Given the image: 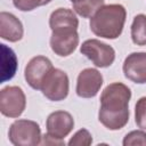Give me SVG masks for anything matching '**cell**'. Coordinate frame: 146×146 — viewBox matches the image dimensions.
Wrapping results in <instances>:
<instances>
[{
	"label": "cell",
	"mask_w": 146,
	"mask_h": 146,
	"mask_svg": "<svg viewBox=\"0 0 146 146\" xmlns=\"http://www.w3.org/2000/svg\"><path fill=\"white\" fill-rule=\"evenodd\" d=\"M125 17L127 11L122 5H107L103 6L95 13L90 18L89 26L91 32L97 36L116 39L123 31Z\"/></svg>",
	"instance_id": "7a4b0ae2"
},
{
	"label": "cell",
	"mask_w": 146,
	"mask_h": 146,
	"mask_svg": "<svg viewBox=\"0 0 146 146\" xmlns=\"http://www.w3.org/2000/svg\"><path fill=\"white\" fill-rule=\"evenodd\" d=\"M103 86V75L96 68L82 70L76 80V95L81 98L95 97Z\"/></svg>",
	"instance_id": "30bf717a"
},
{
	"label": "cell",
	"mask_w": 146,
	"mask_h": 146,
	"mask_svg": "<svg viewBox=\"0 0 146 146\" xmlns=\"http://www.w3.org/2000/svg\"><path fill=\"white\" fill-rule=\"evenodd\" d=\"M91 143H92V136H91V133L87 129H83L82 128V129L78 130L73 135V137L68 141V145L70 146H81V145L88 146V145H91Z\"/></svg>",
	"instance_id": "ac0fdd59"
},
{
	"label": "cell",
	"mask_w": 146,
	"mask_h": 146,
	"mask_svg": "<svg viewBox=\"0 0 146 146\" xmlns=\"http://www.w3.org/2000/svg\"><path fill=\"white\" fill-rule=\"evenodd\" d=\"M131 40L137 46H146V15L138 14L131 24Z\"/></svg>",
	"instance_id": "9a60e30c"
},
{
	"label": "cell",
	"mask_w": 146,
	"mask_h": 146,
	"mask_svg": "<svg viewBox=\"0 0 146 146\" xmlns=\"http://www.w3.org/2000/svg\"><path fill=\"white\" fill-rule=\"evenodd\" d=\"M49 26L52 30L57 29H76L79 19L75 13L68 8H58L54 10L49 17Z\"/></svg>",
	"instance_id": "4fadbf2b"
},
{
	"label": "cell",
	"mask_w": 146,
	"mask_h": 146,
	"mask_svg": "<svg viewBox=\"0 0 146 146\" xmlns=\"http://www.w3.org/2000/svg\"><path fill=\"white\" fill-rule=\"evenodd\" d=\"M131 90L121 82L108 84L100 95L99 122L110 130H120L129 121V102Z\"/></svg>",
	"instance_id": "6da1fadb"
},
{
	"label": "cell",
	"mask_w": 146,
	"mask_h": 146,
	"mask_svg": "<svg viewBox=\"0 0 146 146\" xmlns=\"http://www.w3.org/2000/svg\"><path fill=\"white\" fill-rule=\"evenodd\" d=\"M73 5L74 11L83 18H89L104 6L105 0H70Z\"/></svg>",
	"instance_id": "5bb4252c"
},
{
	"label": "cell",
	"mask_w": 146,
	"mask_h": 146,
	"mask_svg": "<svg viewBox=\"0 0 146 146\" xmlns=\"http://www.w3.org/2000/svg\"><path fill=\"white\" fill-rule=\"evenodd\" d=\"M135 122L138 128L146 130V97L137 100L135 106Z\"/></svg>",
	"instance_id": "2e32d148"
},
{
	"label": "cell",
	"mask_w": 146,
	"mask_h": 146,
	"mask_svg": "<svg viewBox=\"0 0 146 146\" xmlns=\"http://www.w3.org/2000/svg\"><path fill=\"white\" fill-rule=\"evenodd\" d=\"M52 0H13L14 6L21 11H31L40 6L48 5Z\"/></svg>",
	"instance_id": "d6986e66"
},
{
	"label": "cell",
	"mask_w": 146,
	"mask_h": 146,
	"mask_svg": "<svg viewBox=\"0 0 146 146\" xmlns=\"http://www.w3.org/2000/svg\"><path fill=\"white\" fill-rule=\"evenodd\" d=\"M24 29L22 22L13 14L0 13V36L9 42H17L23 38Z\"/></svg>",
	"instance_id": "7c38bea8"
},
{
	"label": "cell",
	"mask_w": 146,
	"mask_h": 146,
	"mask_svg": "<svg viewBox=\"0 0 146 146\" xmlns=\"http://www.w3.org/2000/svg\"><path fill=\"white\" fill-rule=\"evenodd\" d=\"M54 68L51 60L44 56H35L30 59L27 65L24 70V78L27 84L35 89L40 90L42 82L44 81L46 76L49 72Z\"/></svg>",
	"instance_id": "ba28073f"
},
{
	"label": "cell",
	"mask_w": 146,
	"mask_h": 146,
	"mask_svg": "<svg viewBox=\"0 0 146 146\" xmlns=\"http://www.w3.org/2000/svg\"><path fill=\"white\" fill-rule=\"evenodd\" d=\"M9 141L15 146H35L41 144V129L31 120H16L8 131Z\"/></svg>",
	"instance_id": "3957f363"
},
{
	"label": "cell",
	"mask_w": 146,
	"mask_h": 146,
	"mask_svg": "<svg viewBox=\"0 0 146 146\" xmlns=\"http://www.w3.org/2000/svg\"><path fill=\"white\" fill-rule=\"evenodd\" d=\"M47 133L46 136L63 141V139L70 135L74 128L73 116L66 111H56L49 114L46 122Z\"/></svg>",
	"instance_id": "9c48e42d"
},
{
	"label": "cell",
	"mask_w": 146,
	"mask_h": 146,
	"mask_svg": "<svg viewBox=\"0 0 146 146\" xmlns=\"http://www.w3.org/2000/svg\"><path fill=\"white\" fill-rule=\"evenodd\" d=\"M26 106V97L21 87L8 86L0 91V112L7 117H18Z\"/></svg>",
	"instance_id": "8992f818"
},
{
	"label": "cell",
	"mask_w": 146,
	"mask_h": 146,
	"mask_svg": "<svg viewBox=\"0 0 146 146\" xmlns=\"http://www.w3.org/2000/svg\"><path fill=\"white\" fill-rule=\"evenodd\" d=\"M70 81L67 74L59 70L52 68L46 76L41 86V91L46 98L52 102H60L65 99L68 95Z\"/></svg>",
	"instance_id": "5b68a950"
},
{
	"label": "cell",
	"mask_w": 146,
	"mask_h": 146,
	"mask_svg": "<svg viewBox=\"0 0 146 146\" xmlns=\"http://www.w3.org/2000/svg\"><path fill=\"white\" fill-rule=\"evenodd\" d=\"M122 144L124 146H133V145H143L146 146V132L143 130H133L125 135Z\"/></svg>",
	"instance_id": "e0dca14e"
},
{
	"label": "cell",
	"mask_w": 146,
	"mask_h": 146,
	"mask_svg": "<svg viewBox=\"0 0 146 146\" xmlns=\"http://www.w3.org/2000/svg\"><path fill=\"white\" fill-rule=\"evenodd\" d=\"M124 76L138 84L146 83V52H131L123 62Z\"/></svg>",
	"instance_id": "8fae6325"
},
{
	"label": "cell",
	"mask_w": 146,
	"mask_h": 146,
	"mask_svg": "<svg viewBox=\"0 0 146 146\" xmlns=\"http://www.w3.org/2000/svg\"><path fill=\"white\" fill-rule=\"evenodd\" d=\"M79 44V34L76 29L52 30L50 36V48L59 57L70 56Z\"/></svg>",
	"instance_id": "52a82bcc"
},
{
	"label": "cell",
	"mask_w": 146,
	"mask_h": 146,
	"mask_svg": "<svg viewBox=\"0 0 146 146\" xmlns=\"http://www.w3.org/2000/svg\"><path fill=\"white\" fill-rule=\"evenodd\" d=\"M80 52L97 67H108L115 60V50L113 47L97 39L86 40L80 47Z\"/></svg>",
	"instance_id": "277c9868"
}]
</instances>
